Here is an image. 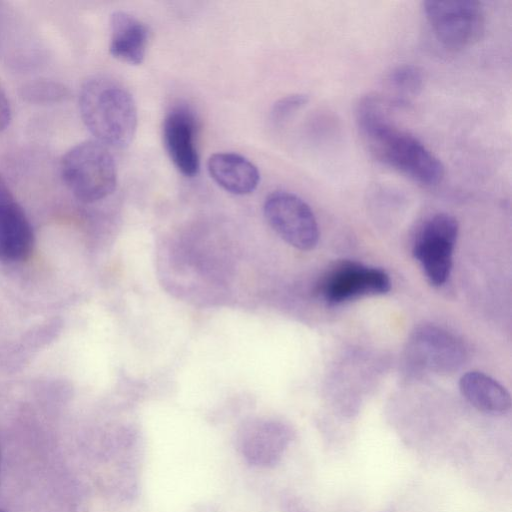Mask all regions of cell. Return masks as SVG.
<instances>
[{
  "label": "cell",
  "instance_id": "cell-7",
  "mask_svg": "<svg viewBox=\"0 0 512 512\" xmlns=\"http://www.w3.org/2000/svg\"><path fill=\"white\" fill-rule=\"evenodd\" d=\"M390 289L391 280L384 270L353 261L338 264L317 285L318 295L330 305L383 295Z\"/></svg>",
  "mask_w": 512,
  "mask_h": 512
},
{
  "label": "cell",
  "instance_id": "cell-2",
  "mask_svg": "<svg viewBox=\"0 0 512 512\" xmlns=\"http://www.w3.org/2000/svg\"><path fill=\"white\" fill-rule=\"evenodd\" d=\"M82 120L96 138L108 146L123 148L131 143L137 128V108L132 95L117 82L94 77L80 92Z\"/></svg>",
  "mask_w": 512,
  "mask_h": 512
},
{
  "label": "cell",
  "instance_id": "cell-6",
  "mask_svg": "<svg viewBox=\"0 0 512 512\" xmlns=\"http://www.w3.org/2000/svg\"><path fill=\"white\" fill-rule=\"evenodd\" d=\"M263 211L271 228L289 245L301 251L317 245V220L310 206L298 195L273 191L266 197Z\"/></svg>",
  "mask_w": 512,
  "mask_h": 512
},
{
  "label": "cell",
  "instance_id": "cell-10",
  "mask_svg": "<svg viewBox=\"0 0 512 512\" xmlns=\"http://www.w3.org/2000/svg\"><path fill=\"white\" fill-rule=\"evenodd\" d=\"M34 234L21 206L11 195L0 200V259L18 262L29 257Z\"/></svg>",
  "mask_w": 512,
  "mask_h": 512
},
{
  "label": "cell",
  "instance_id": "cell-13",
  "mask_svg": "<svg viewBox=\"0 0 512 512\" xmlns=\"http://www.w3.org/2000/svg\"><path fill=\"white\" fill-rule=\"evenodd\" d=\"M462 396L477 410L503 414L511 408L508 390L496 379L480 371H469L459 380Z\"/></svg>",
  "mask_w": 512,
  "mask_h": 512
},
{
  "label": "cell",
  "instance_id": "cell-16",
  "mask_svg": "<svg viewBox=\"0 0 512 512\" xmlns=\"http://www.w3.org/2000/svg\"><path fill=\"white\" fill-rule=\"evenodd\" d=\"M23 95L31 102H57L68 96V90L55 82L38 81L28 84L23 89Z\"/></svg>",
  "mask_w": 512,
  "mask_h": 512
},
{
  "label": "cell",
  "instance_id": "cell-19",
  "mask_svg": "<svg viewBox=\"0 0 512 512\" xmlns=\"http://www.w3.org/2000/svg\"><path fill=\"white\" fill-rule=\"evenodd\" d=\"M11 195L8 187L6 186V183L4 180L0 177V200Z\"/></svg>",
  "mask_w": 512,
  "mask_h": 512
},
{
  "label": "cell",
  "instance_id": "cell-20",
  "mask_svg": "<svg viewBox=\"0 0 512 512\" xmlns=\"http://www.w3.org/2000/svg\"><path fill=\"white\" fill-rule=\"evenodd\" d=\"M0 468H1V452H0Z\"/></svg>",
  "mask_w": 512,
  "mask_h": 512
},
{
  "label": "cell",
  "instance_id": "cell-12",
  "mask_svg": "<svg viewBox=\"0 0 512 512\" xmlns=\"http://www.w3.org/2000/svg\"><path fill=\"white\" fill-rule=\"evenodd\" d=\"M207 167L211 178L234 195L250 194L259 184L260 174L257 167L236 153H215L210 156Z\"/></svg>",
  "mask_w": 512,
  "mask_h": 512
},
{
  "label": "cell",
  "instance_id": "cell-3",
  "mask_svg": "<svg viewBox=\"0 0 512 512\" xmlns=\"http://www.w3.org/2000/svg\"><path fill=\"white\" fill-rule=\"evenodd\" d=\"M61 175L80 201L93 203L109 196L117 184V168L108 147L96 140L72 147L61 161Z\"/></svg>",
  "mask_w": 512,
  "mask_h": 512
},
{
  "label": "cell",
  "instance_id": "cell-1",
  "mask_svg": "<svg viewBox=\"0 0 512 512\" xmlns=\"http://www.w3.org/2000/svg\"><path fill=\"white\" fill-rule=\"evenodd\" d=\"M387 112L376 95L363 96L356 104V125L371 155L421 185L441 183L445 175L441 160L415 136L395 126Z\"/></svg>",
  "mask_w": 512,
  "mask_h": 512
},
{
  "label": "cell",
  "instance_id": "cell-21",
  "mask_svg": "<svg viewBox=\"0 0 512 512\" xmlns=\"http://www.w3.org/2000/svg\"><path fill=\"white\" fill-rule=\"evenodd\" d=\"M0 512H5L4 510L0 509Z\"/></svg>",
  "mask_w": 512,
  "mask_h": 512
},
{
  "label": "cell",
  "instance_id": "cell-8",
  "mask_svg": "<svg viewBox=\"0 0 512 512\" xmlns=\"http://www.w3.org/2000/svg\"><path fill=\"white\" fill-rule=\"evenodd\" d=\"M462 342L447 330L435 325L418 327L411 335L408 356L416 367L437 373H450L465 360Z\"/></svg>",
  "mask_w": 512,
  "mask_h": 512
},
{
  "label": "cell",
  "instance_id": "cell-18",
  "mask_svg": "<svg viewBox=\"0 0 512 512\" xmlns=\"http://www.w3.org/2000/svg\"><path fill=\"white\" fill-rule=\"evenodd\" d=\"M11 120V107L7 95L0 84V131L7 128Z\"/></svg>",
  "mask_w": 512,
  "mask_h": 512
},
{
  "label": "cell",
  "instance_id": "cell-17",
  "mask_svg": "<svg viewBox=\"0 0 512 512\" xmlns=\"http://www.w3.org/2000/svg\"><path fill=\"white\" fill-rule=\"evenodd\" d=\"M309 101L306 94L297 93L285 96L273 105L271 116L275 122H283L303 108Z\"/></svg>",
  "mask_w": 512,
  "mask_h": 512
},
{
  "label": "cell",
  "instance_id": "cell-15",
  "mask_svg": "<svg viewBox=\"0 0 512 512\" xmlns=\"http://www.w3.org/2000/svg\"><path fill=\"white\" fill-rule=\"evenodd\" d=\"M424 76L422 70L412 64L395 67L387 77V87L392 92L396 104H406L422 90Z\"/></svg>",
  "mask_w": 512,
  "mask_h": 512
},
{
  "label": "cell",
  "instance_id": "cell-4",
  "mask_svg": "<svg viewBox=\"0 0 512 512\" xmlns=\"http://www.w3.org/2000/svg\"><path fill=\"white\" fill-rule=\"evenodd\" d=\"M423 11L438 41L449 49L471 46L484 33L485 16L479 2L429 0L423 2Z\"/></svg>",
  "mask_w": 512,
  "mask_h": 512
},
{
  "label": "cell",
  "instance_id": "cell-11",
  "mask_svg": "<svg viewBox=\"0 0 512 512\" xmlns=\"http://www.w3.org/2000/svg\"><path fill=\"white\" fill-rule=\"evenodd\" d=\"M148 43V30L144 23L124 11H115L110 18V54L125 63L143 62Z\"/></svg>",
  "mask_w": 512,
  "mask_h": 512
},
{
  "label": "cell",
  "instance_id": "cell-5",
  "mask_svg": "<svg viewBox=\"0 0 512 512\" xmlns=\"http://www.w3.org/2000/svg\"><path fill=\"white\" fill-rule=\"evenodd\" d=\"M458 233L457 219L447 213H438L423 224L416 236L413 256L434 286L443 285L450 276Z\"/></svg>",
  "mask_w": 512,
  "mask_h": 512
},
{
  "label": "cell",
  "instance_id": "cell-14",
  "mask_svg": "<svg viewBox=\"0 0 512 512\" xmlns=\"http://www.w3.org/2000/svg\"><path fill=\"white\" fill-rule=\"evenodd\" d=\"M288 441L287 432L283 428L265 425L243 437L241 450L251 464L269 466L281 457Z\"/></svg>",
  "mask_w": 512,
  "mask_h": 512
},
{
  "label": "cell",
  "instance_id": "cell-9",
  "mask_svg": "<svg viewBox=\"0 0 512 512\" xmlns=\"http://www.w3.org/2000/svg\"><path fill=\"white\" fill-rule=\"evenodd\" d=\"M196 128L195 116L185 106L172 108L163 122V142L167 154L179 172L187 177L197 175L200 167L195 144Z\"/></svg>",
  "mask_w": 512,
  "mask_h": 512
}]
</instances>
